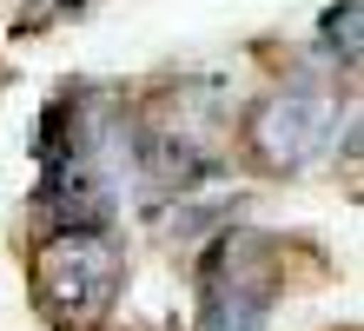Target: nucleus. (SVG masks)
<instances>
[{"mask_svg": "<svg viewBox=\"0 0 364 331\" xmlns=\"http://www.w3.org/2000/svg\"><path fill=\"white\" fill-rule=\"evenodd\" d=\"M245 140L259 152V166L298 172L331 140V100H318V93H265L252 106V120H245Z\"/></svg>", "mask_w": 364, "mask_h": 331, "instance_id": "2", "label": "nucleus"}, {"mask_svg": "<svg viewBox=\"0 0 364 331\" xmlns=\"http://www.w3.org/2000/svg\"><path fill=\"white\" fill-rule=\"evenodd\" d=\"M358 14H364V0H338V7L325 14V53L358 60Z\"/></svg>", "mask_w": 364, "mask_h": 331, "instance_id": "3", "label": "nucleus"}, {"mask_svg": "<svg viewBox=\"0 0 364 331\" xmlns=\"http://www.w3.org/2000/svg\"><path fill=\"white\" fill-rule=\"evenodd\" d=\"M27 7H40V0H27Z\"/></svg>", "mask_w": 364, "mask_h": 331, "instance_id": "4", "label": "nucleus"}, {"mask_svg": "<svg viewBox=\"0 0 364 331\" xmlns=\"http://www.w3.org/2000/svg\"><path fill=\"white\" fill-rule=\"evenodd\" d=\"M119 252L100 226H60L33 258V298L47 305L60 325H93L119 292Z\"/></svg>", "mask_w": 364, "mask_h": 331, "instance_id": "1", "label": "nucleus"}]
</instances>
